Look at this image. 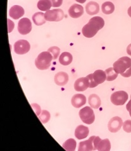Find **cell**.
I'll return each mask as SVG.
<instances>
[{"instance_id":"obj_30","label":"cell","mask_w":131,"mask_h":151,"mask_svg":"<svg viewBox=\"0 0 131 151\" xmlns=\"http://www.w3.org/2000/svg\"><path fill=\"white\" fill-rule=\"evenodd\" d=\"M123 129L125 132H127V133H130L131 132V120H127L124 123Z\"/></svg>"},{"instance_id":"obj_33","label":"cell","mask_w":131,"mask_h":151,"mask_svg":"<svg viewBox=\"0 0 131 151\" xmlns=\"http://www.w3.org/2000/svg\"><path fill=\"white\" fill-rule=\"evenodd\" d=\"M124 78H129L131 76V67L129 68L127 70H126L125 71L121 74Z\"/></svg>"},{"instance_id":"obj_13","label":"cell","mask_w":131,"mask_h":151,"mask_svg":"<svg viewBox=\"0 0 131 151\" xmlns=\"http://www.w3.org/2000/svg\"><path fill=\"white\" fill-rule=\"evenodd\" d=\"M9 15L12 18L18 20L24 15V9L20 6L14 5L10 9Z\"/></svg>"},{"instance_id":"obj_19","label":"cell","mask_w":131,"mask_h":151,"mask_svg":"<svg viewBox=\"0 0 131 151\" xmlns=\"http://www.w3.org/2000/svg\"><path fill=\"white\" fill-rule=\"evenodd\" d=\"M92 74L95 81L98 85L103 83L106 79V74L104 70H97Z\"/></svg>"},{"instance_id":"obj_14","label":"cell","mask_w":131,"mask_h":151,"mask_svg":"<svg viewBox=\"0 0 131 151\" xmlns=\"http://www.w3.org/2000/svg\"><path fill=\"white\" fill-rule=\"evenodd\" d=\"M86 103V96L82 94H76L72 98V105L74 107L79 108Z\"/></svg>"},{"instance_id":"obj_22","label":"cell","mask_w":131,"mask_h":151,"mask_svg":"<svg viewBox=\"0 0 131 151\" xmlns=\"http://www.w3.org/2000/svg\"><path fill=\"white\" fill-rule=\"evenodd\" d=\"M32 20L34 23L37 26H41L44 24L46 23V19L44 17V14L41 12L36 13L32 17Z\"/></svg>"},{"instance_id":"obj_5","label":"cell","mask_w":131,"mask_h":151,"mask_svg":"<svg viewBox=\"0 0 131 151\" xmlns=\"http://www.w3.org/2000/svg\"><path fill=\"white\" fill-rule=\"evenodd\" d=\"M64 13L61 9H54L48 10L44 14L46 21L49 22H60L64 18Z\"/></svg>"},{"instance_id":"obj_16","label":"cell","mask_w":131,"mask_h":151,"mask_svg":"<svg viewBox=\"0 0 131 151\" xmlns=\"http://www.w3.org/2000/svg\"><path fill=\"white\" fill-rule=\"evenodd\" d=\"M55 82L58 86H65L68 81V76L65 72H59L55 76Z\"/></svg>"},{"instance_id":"obj_11","label":"cell","mask_w":131,"mask_h":151,"mask_svg":"<svg viewBox=\"0 0 131 151\" xmlns=\"http://www.w3.org/2000/svg\"><path fill=\"white\" fill-rule=\"evenodd\" d=\"M84 13V8L78 4H74L68 9V14L73 18L81 17Z\"/></svg>"},{"instance_id":"obj_26","label":"cell","mask_w":131,"mask_h":151,"mask_svg":"<svg viewBox=\"0 0 131 151\" xmlns=\"http://www.w3.org/2000/svg\"><path fill=\"white\" fill-rule=\"evenodd\" d=\"M106 80L108 81H111L115 80L118 76V73L115 71L114 68H110L107 69L106 70Z\"/></svg>"},{"instance_id":"obj_12","label":"cell","mask_w":131,"mask_h":151,"mask_svg":"<svg viewBox=\"0 0 131 151\" xmlns=\"http://www.w3.org/2000/svg\"><path fill=\"white\" fill-rule=\"evenodd\" d=\"M95 136H92L88 140L79 143V151H91L94 150Z\"/></svg>"},{"instance_id":"obj_6","label":"cell","mask_w":131,"mask_h":151,"mask_svg":"<svg viewBox=\"0 0 131 151\" xmlns=\"http://www.w3.org/2000/svg\"><path fill=\"white\" fill-rule=\"evenodd\" d=\"M128 94L124 91H119L114 93L111 96V101L115 105H123L127 101Z\"/></svg>"},{"instance_id":"obj_23","label":"cell","mask_w":131,"mask_h":151,"mask_svg":"<svg viewBox=\"0 0 131 151\" xmlns=\"http://www.w3.org/2000/svg\"><path fill=\"white\" fill-rule=\"evenodd\" d=\"M102 12L106 15H110L115 10V6L111 2L107 1L102 4L101 6Z\"/></svg>"},{"instance_id":"obj_18","label":"cell","mask_w":131,"mask_h":151,"mask_svg":"<svg viewBox=\"0 0 131 151\" xmlns=\"http://www.w3.org/2000/svg\"><path fill=\"white\" fill-rule=\"evenodd\" d=\"M86 10L88 15H95L99 13L100 6L96 2L91 1L87 4Z\"/></svg>"},{"instance_id":"obj_24","label":"cell","mask_w":131,"mask_h":151,"mask_svg":"<svg viewBox=\"0 0 131 151\" xmlns=\"http://www.w3.org/2000/svg\"><path fill=\"white\" fill-rule=\"evenodd\" d=\"M52 6L50 0H39L37 3V8L42 11H48Z\"/></svg>"},{"instance_id":"obj_1","label":"cell","mask_w":131,"mask_h":151,"mask_svg":"<svg viewBox=\"0 0 131 151\" xmlns=\"http://www.w3.org/2000/svg\"><path fill=\"white\" fill-rule=\"evenodd\" d=\"M105 21L100 17H93L89 21L87 24L82 28V32L84 37L92 38L94 37L98 32L104 27Z\"/></svg>"},{"instance_id":"obj_2","label":"cell","mask_w":131,"mask_h":151,"mask_svg":"<svg viewBox=\"0 0 131 151\" xmlns=\"http://www.w3.org/2000/svg\"><path fill=\"white\" fill-rule=\"evenodd\" d=\"M53 57L49 52H43L37 56L35 60V64L39 70H46L49 68Z\"/></svg>"},{"instance_id":"obj_25","label":"cell","mask_w":131,"mask_h":151,"mask_svg":"<svg viewBox=\"0 0 131 151\" xmlns=\"http://www.w3.org/2000/svg\"><path fill=\"white\" fill-rule=\"evenodd\" d=\"M76 141L73 139H68L63 144V147L67 151H74L76 147Z\"/></svg>"},{"instance_id":"obj_29","label":"cell","mask_w":131,"mask_h":151,"mask_svg":"<svg viewBox=\"0 0 131 151\" xmlns=\"http://www.w3.org/2000/svg\"><path fill=\"white\" fill-rule=\"evenodd\" d=\"M87 80L88 82V84H89V88H95L98 86V84L95 83L94 78H93V74H89L88 76H87Z\"/></svg>"},{"instance_id":"obj_36","label":"cell","mask_w":131,"mask_h":151,"mask_svg":"<svg viewBox=\"0 0 131 151\" xmlns=\"http://www.w3.org/2000/svg\"><path fill=\"white\" fill-rule=\"evenodd\" d=\"M76 1H77L78 3H84L86 2V0H76Z\"/></svg>"},{"instance_id":"obj_4","label":"cell","mask_w":131,"mask_h":151,"mask_svg":"<svg viewBox=\"0 0 131 151\" xmlns=\"http://www.w3.org/2000/svg\"><path fill=\"white\" fill-rule=\"evenodd\" d=\"M79 116L81 120L86 124L90 125L94 122L95 115L93 110L90 107L86 106L79 111Z\"/></svg>"},{"instance_id":"obj_39","label":"cell","mask_w":131,"mask_h":151,"mask_svg":"<svg viewBox=\"0 0 131 151\" xmlns=\"http://www.w3.org/2000/svg\"><path fill=\"white\" fill-rule=\"evenodd\" d=\"M130 98H131V96H130Z\"/></svg>"},{"instance_id":"obj_34","label":"cell","mask_w":131,"mask_h":151,"mask_svg":"<svg viewBox=\"0 0 131 151\" xmlns=\"http://www.w3.org/2000/svg\"><path fill=\"white\" fill-rule=\"evenodd\" d=\"M127 52L129 55H131V44H129L127 48Z\"/></svg>"},{"instance_id":"obj_27","label":"cell","mask_w":131,"mask_h":151,"mask_svg":"<svg viewBox=\"0 0 131 151\" xmlns=\"http://www.w3.org/2000/svg\"><path fill=\"white\" fill-rule=\"evenodd\" d=\"M38 117L43 124H46V123H47L50 119V113L48 111L43 110L42 111L41 114L39 116H38Z\"/></svg>"},{"instance_id":"obj_31","label":"cell","mask_w":131,"mask_h":151,"mask_svg":"<svg viewBox=\"0 0 131 151\" xmlns=\"http://www.w3.org/2000/svg\"><path fill=\"white\" fill-rule=\"evenodd\" d=\"M31 106H32V108H33V109H34V111L36 112V115L37 116H39L40 113L41 112V109L40 106H39L38 105H37V104H36V103L31 104Z\"/></svg>"},{"instance_id":"obj_37","label":"cell","mask_w":131,"mask_h":151,"mask_svg":"<svg viewBox=\"0 0 131 151\" xmlns=\"http://www.w3.org/2000/svg\"><path fill=\"white\" fill-rule=\"evenodd\" d=\"M128 15L130 17H131V6L129 7L128 9Z\"/></svg>"},{"instance_id":"obj_15","label":"cell","mask_w":131,"mask_h":151,"mask_svg":"<svg viewBox=\"0 0 131 151\" xmlns=\"http://www.w3.org/2000/svg\"><path fill=\"white\" fill-rule=\"evenodd\" d=\"M88 88L89 84L86 77L79 78L74 83V88L77 91H84Z\"/></svg>"},{"instance_id":"obj_20","label":"cell","mask_w":131,"mask_h":151,"mask_svg":"<svg viewBox=\"0 0 131 151\" xmlns=\"http://www.w3.org/2000/svg\"><path fill=\"white\" fill-rule=\"evenodd\" d=\"M72 55L71 53L65 52L60 55L59 62L63 65H68L72 62Z\"/></svg>"},{"instance_id":"obj_17","label":"cell","mask_w":131,"mask_h":151,"mask_svg":"<svg viewBox=\"0 0 131 151\" xmlns=\"http://www.w3.org/2000/svg\"><path fill=\"white\" fill-rule=\"evenodd\" d=\"M89 134V129L88 127L84 125H79L76 130H75V136L76 138L81 140L86 138Z\"/></svg>"},{"instance_id":"obj_8","label":"cell","mask_w":131,"mask_h":151,"mask_svg":"<svg viewBox=\"0 0 131 151\" xmlns=\"http://www.w3.org/2000/svg\"><path fill=\"white\" fill-rule=\"evenodd\" d=\"M111 148V144L108 139L101 140L99 137L95 136L94 139V150L109 151Z\"/></svg>"},{"instance_id":"obj_32","label":"cell","mask_w":131,"mask_h":151,"mask_svg":"<svg viewBox=\"0 0 131 151\" xmlns=\"http://www.w3.org/2000/svg\"><path fill=\"white\" fill-rule=\"evenodd\" d=\"M53 7H60L62 4L63 0H50Z\"/></svg>"},{"instance_id":"obj_10","label":"cell","mask_w":131,"mask_h":151,"mask_svg":"<svg viewBox=\"0 0 131 151\" xmlns=\"http://www.w3.org/2000/svg\"><path fill=\"white\" fill-rule=\"evenodd\" d=\"M122 126H123V122L121 118L119 116H115L110 120L108 123V130L111 132L115 133L119 131Z\"/></svg>"},{"instance_id":"obj_21","label":"cell","mask_w":131,"mask_h":151,"mask_svg":"<svg viewBox=\"0 0 131 151\" xmlns=\"http://www.w3.org/2000/svg\"><path fill=\"white\" fill-rule=\"evenodd\" d=\"M89 104L91 107L95 108V109H98L101 106V100L100 97L97 94H92L89 97Z\"/></svg>"},{"instance_id":"obj_35","label":"cell","mask_w":131,"mask_h":151,"mask_svg":"<svg viewBox=\"0 0 131 151\" xmlns=\"http://www.w3.org/2000/svg\"><path fill=\"white\" fill-rule=\"evenodd\" d=\"M130 107H131V98H130V100L129 101V102L127 103V105H126V108H127V110L128 111H129Z\"/></svg>"},{"instance_id":"obj_3","label":"cell","mask_w":131,"mask_h":151,"mask_svg":"<svg viewBox=\"0 0 131 151\" xmlns=\"http://www.w3.org/2000/svg\"><path fill=\"white\" fill-rule=\"evenodd\" d=\"M131 67V59L128 57H122L114 64V69L116 73L122 74Z\"/></svg>"},{"instance_id":"obj_7","label":"cell","mask_w":131,"mask_h":151,"mask_svg":"<svg viewBox=\"0 0 131 151\" xmlns=\"http://www.w3.org/2000/svg\"><path fill=\"white\" fill-rule=\"evenodd\" d=\"M31 45L29 42L25 40L17 41L14 44V51L17 54L23 55L30 50Z\"/></svg>"},{"instance_id":"obj_9","label":"cell","mask_w":131,"mask_h":151,"mask_svg":"<svg viewBox=\"0 0 131 151\" xmlns=\"http://www.w3.org/2000/svg\"><path fill=\"white\" fill-rule=\"evenodd\" d=\"M32 30V23L29 18H24L19 20L18 23V31L22 35L29 34Z\"/></svg>"},{"instance_id":"obj_38","label":"cell","mask_w":131,"mask_h":151,"mask_svg":"<svg viewBox=\"0 0 131 151\" xmlns=\"http://www.w3.org/2000/svg\"><path fill=\"white\" fill-rule=\"evenodd\" d=\"M129 115H130V116H131V107H130V110H129Z\"/></svg>"},{"instance_id":"obj_28","label":"cell","mask_w":131,"mask_h":151,"mask_svg":"<svg viewBox=\"0 0 131 151\" xmlns=\"http://www.w3.org/2000/svg\"><path fill=\"white\" fill-rule=\"evenodd\" d=\"M48 51L49 52L52 54V55L53 57V59L55 60L58 58V56L60 55V49L59 47H58L57 46H54V47H50L49 49H48Z\"/></svg>"}]
</instances>
